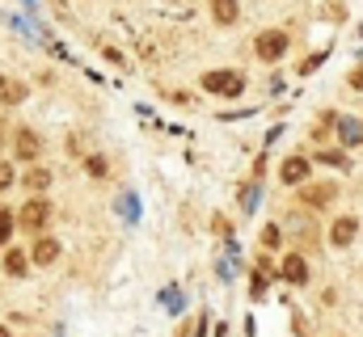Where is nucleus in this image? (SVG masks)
<instances>
[{"label":"nucleus","mask_w":363,"mask_h":337,"mask_svg":"<svg viewBox=\"0 0 363 337\" xmlns=\"http://www.w3.org/2000/svg\"><path fill=\"white\" fill-rule=\"evenodd\" d=\"M254 51H258L262 59H279V55L288 51V34H283V30H266V34H258Z\"/></svg>","instance_id":"7ed1b4c3"},{"label":"nucleus","mask_w":363,"mask_h":337,"mask_svg":"<svg viewBox=\"0 0 363 337\" xmlns=\"http://www.w3.org/2000/svg\"><path fill=\"white\" fill-rule=\"evenodd\" d=\"M351 84H355V89H363V68H359V72H351Z\"/></svg>","instance_id":"aec40b11"},{"label":"nucleus","mask_w":363,"mask_h":337,"mask_svg":"<svg viewBox=\"0 0 363 337\" xmlns=\"http://www.w3.org/2000/svg\"><path fill=\"white\" fill-rule=\"evenodd\" d=\"M283 245V232L279 228H262V249H279Z\"/></svg>","instance_id":"dca6fc26"},{"label":"nucleus","mask_w":363,"mask_h":337,"mask_svg":"<svg viewBox=\"0 0 363 337\" xmlns=\"http://www.w3.org/2000/svg\"><path fill=\"white\" fill-rule=\"evenodd\" d=\"M0 101H4V106H17V101H25V84H21V80H8V76H0Z\"/></svg>","instance_id":"9b49d317"},{"label":"nucleus","mask_w":363,"mask_h":337,"mask_svg":"<svg viewBox=\"0 0 363 337\" xmlns=\"http://www.w3.org/2000/svg\"><path fill=\"white\" fill-rule=\"evenodd\" d=\"M4 270H8L13 279H21V274H25V253H21V249H8V253H4Z\"/></svg>","instance_id":"ddd939ff"},{"label":"nucleus","mask_w":363,"mask_h":337,"mask_svg":"<svg viewBox=\"0 0 363 337\" xmlns=\"http://www.w3.org/2000/svg\"><path fill=\"white\" fill-rule=\"evenodd\" d=\"M89 173H93V177H106V160H101V156H93V160H89Z\"/></svg>","instance_id":"6ab92c4d"},{"label":"nucleus","mask_w":363,"mask_h":337,"mask_svg":"<svg viewBox=\"0 0 363 337\" xmlns=\"http://www.w3.org/2000/svg\"><path fill=\"white\" fill-rule=\"evenodd\" d=\"M279 177H283L288 186L304 182V177H309V160H304V156H288V160H283V169H279Z\"/></svg>","instance_id":"0eeeda50"},{"label":"nucleus","mask_w":363,"mask_h":337,"mask_svg":"<svg viewBox=\"0 0 363 337\" xmlns=\"http://www.w3.org/2000/svg\"><path fill=\"white\" fill-rule=\"evenodd\" d=\"M42 152V139L34 135V131H17V139H13V156L17 160H34Z\"/></svg>","instance_id":"20e7f679"},{"label":"nucleus","mask_w":363,"mask_h":337,"mask_svg":"<svg viewBox=\"0 0 363 337\" xmlns=\"http://www.w3.org/2000/svg\"><path fill=\"white\" fill-rule=\"evenodd\" d=\"M25 186H30V190H47V186H51V173H47V169H30V173H25Z\"/></svg>","instance_id":"4468645a"},{"label":"nucleus","mask_w":363,"mask_h":337,"mask_svg":"<svg viewBox=\"0 0 363 337\" xmlns=\"http://www.w3.org/2000/svg\"><path fill=\"white\" fill-rule=\"evenodd\" d=\"M355 232H359V220H355V215H343V220H334V228H330V241H334L338 249H347V245L355 241Z\"/></svg>","instance_id":"423d86ee"},{"label":"nucleus","mask_w":363,"mask_h":337,"mask_svg":"<svg viewBox=\"0 0 363 337\" xmlns=\"http://www.w3.org/2000/svg\"><path fill=\"white\" fill-rule=\"evenodd\" d=\"M0 337H13V333H8V329H0Z\"/></svg>","instance_id":"412c9836"},{"label":"nucleus","mask_w":363,"mask_h":337,"mask_svg":"<svg viewBox=\"0 0 363 337\" xmlns=\"http://www.w3.org/2000/svg\"><path fill=\"white\" fill-rule=\"evenodd\" d=\"M283 279H288V283H296V287H304V283H309V266H304V257H300V253H292V257L283 262Z\"/></svg>","instance_id":"1a4fd4ad"},{"label":"nucleus","mask_w":363,"mask_h":337,"mask_svg":"<svg viewBox=\"0 0 363 337\" xmlns=\"http://www.w3.org/2000/svg\"><path fill=\"white\" fill-rule=\"evenodd\" d=\"M334 127H338V139H343L347 148L363 144V122H355V118H334Z\"/></svg>","instance_id":"6e6552de"},{"label":"nucleus","mask_w":363,"mask_h":337,"mask_svg":"<svg viewBox=\"0 0 363 337\" xmlns=\"http://www.w3.org/2000/svg\"><path fill=\"white\" fill-rule=\"evenodd\" d=\"M8 236H13V211H4V207H0V245H4Z\"/></svg>","instance_id":"f3484780"},{"label":"nucleus","mask_w":363,"mask_h":337,"mask_svg":"<svg viewBox=\"0 0 363 337\" xmlns=\"http://www.w3.org/2000/svg\"><path fill=\"white\" fill-rule=\"evenodd\" d=\"M237 13H241V8H237V0H211V17H216L220 25H233V21H237Z\"/></svg>","instance_id":"f8f14e48"},{"label":"nucleus","mask_w":363,"mask_h":337,"mask_svg":"<svg viewBox=\"0 0 363 337\" xmlns=\"http://www.w3.org/2000/svg\"><path fill=\"white\" fill-rule=\"evenodd\" d=\"M203 89L207 93H216V97H241V89H245V76L241 72H207L203 76Z\"/></svg>","instance_id":"f257e3e1"},{"label":"nucleus","mask_w":363,"mask_h":337,"mask_svg":"<svg viewBox=\"0 0 363 337\" xmlns=\"http://www.w3.org/2000/svg\"><path fill=\"white\" fill-rule=\"evenodd\" d=\"M8 186H13V165L0 160V190H8Z\"/></svg>","instance_id":"a211bd4d"},{"label":"nucleus","mask_w":363,"mask_h":337,"mask_svg":"<svg viewBox=\"0 0 363 337\" xmlns=\"http://www.w3.org/2000/svg\"><path fill=\"white\" fill-rule=\"evenodd\" d=\"M17 220H21V228H25V232H42V228H47V220H51V203H47V198H30V203L21 207V215H17Z\"/></svg>","instance_id":"f03ea898"},{"label":"nucleus","mask_w":363,"mask_h":337,"mask_svg":"<svg viewBox=\"0 0 363 337\" xmlns=\"http://www.w3.org/2000/svg\"><path fill=\"white\" fill-rule=\"evenodd\" d=\"M317 160H321V165H334V169H347V152H338V148H326Z\"/></svg>","instance_id":"2eb2a0df"},{"label":"nucleus","mask_w":363,"mask_h":337,"mask_svg":"<svg viewBox=\"0 0 363 337\" xmlns=\"http://www.w3.org/2000/svg\"><path fill=\"white\" fill-rule=\"evenodd\" d=\"M334 198H338V186H334V182L300 190V203H304V207H326V203H334Z\"/></svg>","instance_id":"39448f33"},{"label":"nucleus","mask_w":363,"mask_h":337,"mask_svg":"<svg viewBox=\"0 0 363 337\" xmlns=\"http://www.w3.org/2000/svg\"><path fill=\"white\" fill-rule=\"evenodd\" d=\"M59 257V241H51V236H38V245H34V262L38 266H51Z\"/></svg>","instance_id":"9d476101"}]
</instances>
